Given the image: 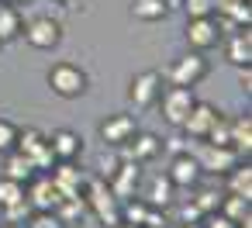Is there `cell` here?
Instances as JSON below:
<instances>
[{"label":"cell","mask_w":252,"mask_h":228,"mask_svg":"<svg viewBox=\"0 0 252 228\" xmlns=\"http://www.w3.org/2000/svg\"><path fill=\"white\" fill-rule=\"evenodd\" d=\"M83 200H87V211H94L104 225H118L121 221V200L111 194V187L104 180H87L83 187Z\"/></svg>","instance_id":"1"},{"label":"cell","mask_w":252,"mask_h":228,"mask_svg":"<svg viewBox=\"0 0 252 228\" xmlns=\"http://www.w3.org/2000/svg\"><path fill=\"white\" fill-rule=\"evenodd\" d=\"M49 87H52V94L73 100V97H80L87 90V73L80 66H73V63H56L49 69Z\"/></svg>","instance_id":"2"},{"label":"cell","mask_w":252,"mask_h":228,"mask_svg":"<svg viewBox=\"0 0 252 228\" xmlns=\"http://www.w3.org/2000/svg\"><path fill=\"white\" fill-rule=\"evenodd\" d=\"M207 76V59L200 56V52H187V56H180L169 69H166V80L169 83H176V87H197L200 80Z\"/></svg>","instance_id":"3"},{"label":"cell","mask_w":252,"mask_h":228,"mask_svg":"<svg viewBox=\"0 0 252 228\" xmlns=\"http://www.w3.org/2000/svg\"><path fill=\"white\" fill-rule=\"evenodd\" d=\"M193 87H166L162 94H159V104H162V118L169 121V125H183V118L190 114V107H193Z\"/></svg>","instance_id":"4"},{"label":"cell","mask_w":252,"mask_h":228,"mask_svg":"<svg viewBox=\"0 0 252 228\" xmlns=\"http://www.w3.org/2000/svg\"><path fill=\"white\" fill-rule=\"evenodd\" d=\"M197 166H200V173H214V176H224L242 156L231 149V145H211V142H204L200 149H197Z\"/></svg>","instance_id":"5"},{"label":"cell","mask_w":252,"mask_h":228,"mask_svg":"<svg viewBox=\"0 0 252 228\" xmlns=\"http://www.w3.org/2000/svg\"><path fill=\"white\" fill-rule=\"evenodd\" d=\"M221 42V25L211 18H187V45L193 52H207Z\"/></svg>","instance_id":"6"},{"label":"cell","mask_w":252,"mask_h":228,"mask_svg":"<svg viewBox=\"0 0 252 228\" xmlns=\"http://www.w3.org/2000/svg\"><path fill=\"white\" fill-rule=\"evenodd\" d=\"M138 180H142L138 163H135V159H121L118 169L107 176V187H111V194H114L118 200H131L135 190H138Z\"/></svg>","instance_id":"7"},{"label":"cell","mask_w":252,"mask_h":228,"mask_svg":"<svg viewBox=\"0 0 252 228\" xmlns=\"http://www.w3.org/2000/svg\"><path fill=\"white\" fill-rule=\"evenodd\" d=\"M159 94H162V73H159V69L138 73V76L131 80V90H128V97H131L135 107H152V104L159 100Z\"/></svg>","instance_id":"8"},{"label":"cell","mask_w":252,"mask_h":228,"mask_svg":"<svg viewBox=\"0 0 252 228\" xmlns=\"http://www.w3.org/2000/svg\"><path fill=\"white\" fill-rule=\"evenodd\" d=\"M52 183H56V190L63 194V197H80L83 194V187H87V176L73 166V159H56V166H52V176H49Z\"/></svg>","instance_id":"9"},{"label":"cell","mask_w":252,"mask_h":228,"mask_svg":"<svg viewBox=\"0 0 252 228\" xmlns=\"http://www.w3.org/2000/svg\"><path fill=\"white\" fill-rule=\"evenodd\" d=\"M21 32H25L28 45H35V49H56L59 38H63V25L52 21V18H35V21H28Z\"/></svg>","instance_id":"10"},{"label":"cell","mask_w":252,"mask_h":228,"mask_svg":"<svg viewBox=\"0 0 252 228\" xmlns=\"http://www.w3.org/2000/svg\"><path fill=\"white\" fill-rule=\"evenodd\" d=\"M25 200L32 204V211H56V204L63 200V194L56 190V183L49 176H32L28 187H25Z\"/></svg>","instance_id":"11"},{"label":"cell","mask_w":252,"mask_h":228,"mask_svg":"<svg viewBox=\"0 0 252 228\" xmlns=\"http://www.w3.org/2000/svg\"><path fill=\"white\" fill-rule=\"evenodd\" d=\"M218 118V107L214 104H204V100H193V107H190V114L183 118V131L190 135V138H197V142H204V135H207V128H211V121Z\"/></svg>","instance_id":"12"},{"label":"cell","mask_w":252,"mask_h":228,"mask_svg":"<svg viewBox=\"0 0 252 228\" xmlns=\"http://www.w3.org/2000/svg\"><path fill=\"white\" fill-rule=\"evenodd\" d=\"M135 131H138V125H135L131 114H111V118L100 125V138H104L111 149H121Z\"/></svg>","instance_id":"13"},{"label":"cell","mask_w":252,"mask_h":228,"mask_svg":"<svg viewBox=\"0 0 252 228\" xmlns=\"http://www.w3.org/2000/svg\"><path fill=\"white\" fill-rule=\"evenodd\" d=\"M121 149H128V159H135V163H149V159H156V156L162 152V142H159L156 135H149V131H135Z\"/></svg>","instance_id":"14"},{"label":"cell","mask_w":252,"mask_h":228,"mask_svg":"<svg viewBox=\"0 0 252 228\" xmlns=\"http://www.w3.org/2000/svg\"><path fill=\"white\" fill-rule=\"evenodd\" d=\"M166 176L173 180V187H193V183L200 180V166H197V159H193L190 152H180V156L169 163Z\"/></svg>","instance_id":"15"},{"label":"cell","mask_w":252,"mask_h":228,"mask_svg":"<svg viewBox=\"0 0 252 228\" xmlns=\"http://www.w3.org/2000/svg\"><path fill=\"white\" fill-rule=\"evenodd\" d=\"M45 138H49V149H52L56 159H76L83 152V138L76 131H69V128H59V131H52Z\"/></svg>","instance_id":"16"},{"label":"cell","mask_w":252,"mask_h":228,"mask_svg":"<svg viewBox=\"0 0 252 228\" xmlns=\"http://www.w3.org/2000/svg\"><path fill=\"white\" fill-rule=\"evenodd\" d=\"M4 176H7V180H18V183H28V180L35 176V166H32V159H28L25 152L11 149V152L4 156Z\"/></svg>","instance_id":"17"},{"label":"cell","mask_w":252,"mask_h":228,"mask_svg":"<svg viewBox=\"0 0 252 228\" xmlns=\"http://www.w3.org/2000/svg\"><path fill=\"white\" fill-rule=\"evenodd\" d=\"M228 59L235 66H249L252 63V28H238L228 42Z\"/></svg>","instance_id":"18"},{"label":"cell","mask_w":252,"mask_h":228,"mask_svg":"<svg viewBox=\"0 0 252 228\" xmlns=\"http://www.w3.org/2000/svg\"><path fill=\"white\" fill-rule=\"evenodd\" d=\"M224 176H228V194H238V197H249L252 200V166L249 163L238 159Z\"/></svg>","instance_id":"19"},{"label":"cell","mask_w":252,"mask_h":228,"mask_svg":"<svg viewBox=\"0 0 252 228\" xmlns=\"http://www.w3.org/2000/svg\"><path fill=\"white\" fill-rule=\"evenodd\" d=\"M21 28H25V21H21L18 4H0V45H4V42H14V38L21 35Z\"/></svg>","instance_id":"20"},{"label":"cell","mask_w":252,"mask_h":228,"mask_svg":"<svg viewBox=\"0 0 252 228\" xmlns=\"http://www.w3.org/2000/svg\"><path fill=\"white\" fill-rule=\"evenodd\" d=\"M231 149L238 156H249V149H252V118L249 114L231 118Z\"/></svg>","instance_id":"21"},{"label":"cell","mask_w":252,"mask_h":228,"mask_svg":"<svg viewBox=\"0 0 252 228\" xmlns=\"http://www.w3.org/2000/svg\"><path fill=\"white\" fill-rule=\"evenodd\" d=\"M169 200H173V180L166 176V173H159V176H152V183H149V197H145V204L149 207H169Z\"/></svg>","instance_id":"22"},{"label":"cell","mask_w":252,"mask_h":228,"mask_svg":"<svg viewBox=\"0 0 252 228\" xmlns=\"http://www.w3.org/2000/svg\"><path fill=\"white\" fill-rule=\"evenodd\" d=\"M249 204H252L249 197L228 194V197H221V207H218V211H221L224 218H231L235 225H245V228H249Z\"/></svg>","instance_id":"23"},{"label":"cell","mask_w":252,"mask_h":228,"mask_svg":"<svg viewBox=\"0 0 252 228\" xmlns=\"http://www.w3.org/2000/svg\"><path fill=\"white\" fill-rule=\"evenodd\" d=\"M131 14L138 21H162L169 14V4L166 0H131Z\"/></svg>","instance_id":"24"},{"label":"cell","mask_w":252,"mask_h":228,"mask_svg":"<svg viewBox=\"0 0 252 228\" xmlns=\"http://www.w3.org/2000/svg\"><path fill=\"white\" fill-rule=\"evenodd\" d=\"M204 142H211V145H231V118H224V114L218 111V118L211 121Z\"/></svg>","instance_id":"25"},{"label":"cell","mask_w":252,"mask_h":228,"mask_svg":"<svg viewBox=\"0 0 252 228\" xmlns=\"http://www.w3.org/2000/svg\"><path fill=\"white\" fill-rule=\"evenodd\" d=\"M42 145H45V135H42L38 128H25V131L18 128V145H14L18 152L32 156V152H35V149H42Z\"/></svg>","instance_id":"26"},{"label":"cell","mask_w":252,"mask_h":228,"mask_svg":"<svg viewBox=\"0 0 252 228\" xmlns=\"http://www.w3.org/2000/svg\"><path fill=\"white\" fill-rule=\"evenodd\" d=\"M18 200H25V183H18V180H0V207H11V204H18Z\"/></svg>","instance_id":"27"},{"label":"cell","mask_w":252,"mask_h":228,"mask_svg":"<svg viewBox=\"0 0 252 228\" xmlns=\"http://www.w3.org/2000/svg\"><path fill=\"white\" fill-rule=\"evenodd\" d=\"M25 228H66V225L59 221L56 211H32L28 221H25Z\"/></svg>","instance_id":"28"},{"label":"cell","mask_w":252,"mask_h":228,"mask_svg":"<svg viewBox=\"0 0 252 228\" xmlns=\"http://www.w3.org/2000/svg\"><path fill=\"white\" fill-rule=\"evenodd\" d=\"M180 7L187 11V18H211L214 0H180Z\"/></svg>","instance_id":"29"},{"label":"cell","mask_w":252,"mask_h":228,"mask_svg":"<svg viewBox=\"0 0 252 228\" xmlns=\"http://www.w3.org/2000/svg\"><path fill=\"white\" fill-rule=\"evenodd\" d=\"M14 145H18V125H11V121L0 118V156H7Z\"/></svg>","instance_id":"30"},{"label":"cell","mask_w":252,"mask_h":228,"mask_svg":"<svg viewBox=\"0 0 252 228\" xmlns=\"http://www.w3.org/2000/svg\"><path fill=\"white\" fill-rule=\"evenodd\" d=\"M193 204L200 207V214H211V211L221 207V194H218V190H200V194L193 197Z\"/></svg>","instance_id":"31"},{"label":"cell","mask_w":252,"mask_h":228,"mask_svg":"<svg viewBox=\"0 0 252 228\" xmlns=\"http://www.w3.org/2000/svg\"><path fill=\"white\" fill-rule=\"evenodd\" d=\"M28 214H32V204H28V200H18V204H11V207H4V221H18V225H25Z\"/></svg>","instance_id":"32"},{"label":"cell","mask_w":252,"mask_h":228,"mask_svg":"<svg viewBox=\"0 0 252 228\" xmlns=\"http://www.w3.org/2000/svg\"><path fill=\"white\" fill-rule=\"evenodd\" d=\"M200 225H204V228H238V225H235L231 218H224L221 211H211V214H204V218H200Z\"/></svg>","instance_id":"33"},{"label":"cell","mask_w":252,"mask_h":228,"mask_svg":"<svg viewBox=\"0 0 252 228\" xmlns=\"http://www.w3.org/2000/svg\"><path fill=\"white\" fill-rule=\"evenodd\" d=\"M200 218H204V214H200V207H197L193 200L180 207V225H187V221H200Z\"/></svg>","instance_id":"34"},{"label":"cell","mask_w":252,"mask_h":228,"mask_svg":"<svg viewBox=\"0 0 252 228\" xmlns=\"http://www.w3.org/2000/svg\"><path fill=\"white\" fill-rule=\"evenodd\" d=\"M118 163H121V159H114V156H111V159H107V156H100V180H107V176L118 169Z\"/></svg>","instance_id":"35"},{"label":"cell","mask_w":252,"mask_h":228,"mask_svg":"<svg viewBox=\"0 0 252 228\" xmlns=\"http://www.w3.org/2000/svg\"><path fill=\"white\" fill-rule=\"evenodd\" d=\"M242 4V0H214V14L221 18V14H228V11H235Z\"/></svg>","instance_id":"36"},{"label":"cell","mask_w":252,"mask_h":228,"mask_svg":"<svg viewBox=\"0 0 252 228\" xmlns=\"http://www.w3.org/2000/svg\"><path fill=\"white\" fill-rule=\"evenodd\" d=\"M238 83H242L245 94L252 90V69H249V66H238Z\"/></svg>","instance_id":"37"},{"label":"cell","mask_w":252,"mask_h":228,"mask_svg":"<svg viewBox=\"0 0 252 228\" xmlns=\"http://www.w3.org/2000/svg\"><path fill=\"white\" fill-rule=\"evenodd\" d=\"M0 228H25V225H18V221H0Z\"/></svg>","instance_id":"38"},{"label":"cell","mask_w":252,"mask_h":228,"mask_svg":"<svg viewBox=\"0 0 252 228\" xmlns=\"http://www.w3.org/2000/svg\"><path fill=\"white\" fill-rule=\"evenodd\" d=\"M114 228H142V225H131V221H118Z\"/></svg>","instance_id":"39"},{"label":"cell","mask_w":252,"mask_h":228,"mask_svg":"<svg viewBox=\"0 0 252 228\" xmlns=\"http://www.w3.org/2000/svg\"><path fill=\"white\" fill-rule=\"evenodd\" d=\"M180 228H204L200 221H187V225H180Z\"/></svg>","instance_id":"40"},{"label":"cell","mask_w":252,"mask_h":228,"mask_svg":"<svg viewBox=\"0 0 252 228\" xmlns=\"http://www.w3.org/2000/svg\"><path fill=\"white\" fill-rule=\"evenodd\" d=\"M0 4H18V0H0Z\"/></svg>","instance_id":"41"},{"label":"cell","mask_w":252,"mask_h":228,"mask_svg":"<svg viewBox=\"0 0 252 228\" xmlns=\"http://www.w3.org/2000/svg\"><path fill=\"white\" fill-rule=\"evenodd\" d=\"M166 4H180V0H166Z\"/></svg>","instance_id":"42"},{"label":"cell","mask_w":252,"mask_h":228,"mask_svg":"<svg viewBox=\"0 0 252 228\" xmlns=\"http://www.w3.org/2000/svg\"><path fill=\"white\" fill-rule=\"evenodd\" d=\"M56 4H69V0H56Z\"/></svg>","instance_id":"43"},{"label":"cell","mask_w":252,"mask_h":228,"mask_svg":"<svg viewBox=\"0 0 252 228\" xmlns=\"http://www.w3.org/2000/svg\"><path fill=\"white\" fill-rule=\"evenodd\" d=\"M156 228H166V225H156Z\"/></svg>","instance_id":"44"}]
</instances>
